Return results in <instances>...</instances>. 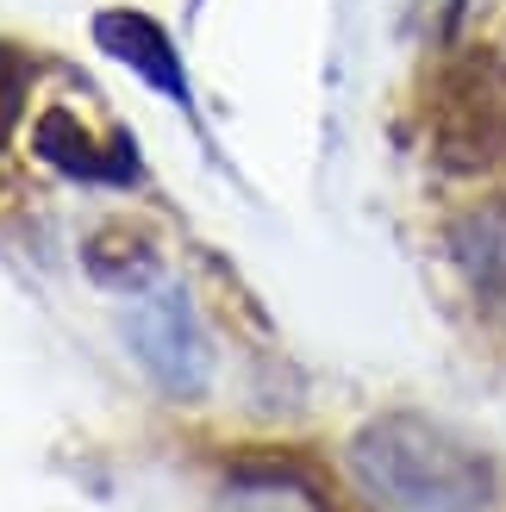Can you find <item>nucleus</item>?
Listing matches in <instances>:
<instances>
[{"mask_svg":"<svg viewBox=\"0 0 506 512\" xmlns=\"http://www.w3.org/2000/svg\"><path fill=\"white\" fill-rule=\"evenodd\" d=\"M425 132H432V157L450 175H482L506 157V63L488 44L457 50L432 75Z\"/></svg>","mask_w":506,"mask_h":512,"instance_id":"1","label":"nucleus"},{"mask_svg":"<svg viewBox=\"0 0 506 512\" xmlns=\"http://www.w3.org/2000/svg\"><path fill=\"white\" fill-rule=\"evenodd\" d=\"M363 469L394 506L407 512H469L488 500V475L457 444L419 425H382L363 438Z\"/></svg>","mask_w":506,"mask_h":512,"instance_id":"2","label":"nucleus"},{"mask_svg":"<svg viewBox=\"0 0 506 512\" xmlns=\"http://www.w3.org/2000/svg\"><path fill=\"white\" fill-rule=\"evenodd\" d=\"M19 113H25V69L0 50V150L13 144V132H19Z\"/></svg>","mask_w":506,"mask_h":512,"instance_id":"3","label":"nucleus"}]
</instances>
